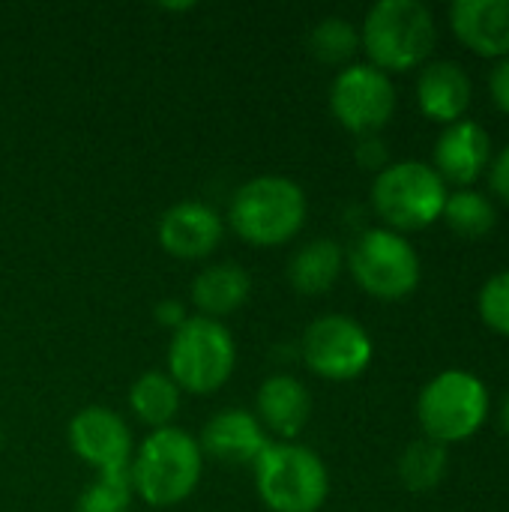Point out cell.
<instances>
[{
  "label": "cell",
  "instance_id": "25",
  "mask_svg": "<svg viewBox=\"0 0 509 512\" xmlns=\"http://www.w3.org/2000/svg\"><path fill=\"white\" fill-rule=\"evenodd\" d=\"M480 315L486 327L509 336V270L492 276L480 291Z\"/></svg>",
  "mask_w": 509,
  "mask_h": 512
},
{
  "label": "cell",
  "instance_id": "3",
  "mask_svg": "<svg viewBox=\"0 0 509 512\" xmlns=\"http://www.w3.org/2000/svg\"><path fill=\"white\" fill-rule=\"evenodd\" d=\"M255 489L267 510L318 512L330 495V474L321 456L300 444H267L255 459Z\"/></svg>",
  "mask_w": 509,
  "mask_h": 512
},
{
  "label": "cell",
  "instance_id": "23",
  "mask_svg": "<svg viewBox=\"0 0 509 512\" xmlns=\"http://www.w3.org/2000/svg\"><path fill=\"white\" fill-rule=\"evenodd\" d=\"M357 48H360L357 27L348 18H339V15H330V18L318 21L312 36H309V51L327 66L348 63L357 54Z\"/></svg>",
  "mask_w": 509,
  "mask_h": 512
},
{
  "label": "cell",
  "instance_id": "7",
  "mask_svg": "<svg viewBox=\"0 0 509 512\" xmlns=\"http://www.w3.org/2000/svg\"><path fill=\"white\" fill-rule=\"evenodd\" d=\"M417 417L429 441L459 444L480 432L489 417V390L486 384L462 369L435 375L417 402Z\"/></svg>",
  "mask_w": 509,
  "mask_h": 512
},
{
  "label": "cell",
  "instance_id": "10",
  "mask_svg": "<svg viewBox=\"0 0 509 512\" xmlns=\"http://www.w3.org/2000/svg\"><path fill=\"white\" fill-rule=\"evenodd\" d=\"M369 333L345 315H324L312 321L303 333L306 366L327 381H354L372 363Z\"/></svg>",
  "mask_w": 509,
  "mask_h": 512
},
{
  "label": "cell",
  "instance_id": "26",
  "mask_svg": "<svg viewBox=\"0 0 509 512\" xmlns=\"http://www.w3.org/2000/svg\"><path fill=\"white\" fill-rule=\"evenodd\" d=\"M387 159H390L387 144H384L378 135H363V138H360V144H357V162H360L363 168L381 174V171L387 168Z\"/></svg>",
  "mask_w": 509,
  "mask_h": 512
},
{
  "label": "cell",
  "instance_id": "9",
  "mask_svg": "<svg viewBox=\"0 0 509 512\" xmlns=\"http://www.w3.org/2000/svg\"><path fill=\"white\" fill-rule=\"evenodd\" d=\"M333 117L354 135H378L396 111V87L387 72L372 63L342 69L330 87Z\"/></svg>",
  "mask_w": 509,
  "mask_h": 512
},
{
  "label": "cell",
  "instance_id": "30",
  "mask_svg": "<svg viewBox=\"0 0 509 512\" xmlns=\"http://www.w3.org/2000/svg\"><path fill=\"white\" fill-rule=\"evenodd\" d=\"M501 423H504V432L509 435V396L504 399V408H501Z\"/></svg>",
  "mask_w": 509,
  "mask_h": 512
},
{
  "label": "cell",
  "instance_id": "27",
  "mask_svg": "<svg viewBox=\"0 0 509 512\" xmlns=\"http://www.w3.org/2000/svg\"><path fill=\"white\" fill-rule=\"evenodd\" d=\"M489 186L501 201L509 204V144L489 162Z\"/></svg>",
  "mask_w": 509,
  "mask_h": 512
},
{
  "label": "cell",
  "instance_id": "2",
  "mask_svg": "<svg viewBox=\"0 0 509 512\" xmlns=\"http://www.w3.org/2000/svg\"><path fill=\"white\" fill-rule=\"evenodd\" d=\"M435 18L420 0H381L366 12L360 45L381 72L417 69L435 48Z\"/></svg>",
  "mask_w": 509,
  "mask_h": 512
},
{
  "label": "cell",
  "instance_id": "17",
  "mask_svg": "<svg viewBox=\"0 0 509 512\" xmlns=\"http://www.w3.org/2000/svg\"><path fill=\"white\" fill-rule=\"evenodd\" d=\"M258 417L279 438H297L312 417V396L297 378L273 375L258 390Z\"/></svg>",
  "mask_w": 509,
  "mask_h": 512
},
{
  "label": "cell",
  "instance_id": "6",
  "mask_svg": "<svg viewBox=\"0 0 509 512\" xmlns=\"http://www.w3.org/2000/svg\"><path fill=\"white\" fill-rule=\"evenodd\" d=\"M234 363H237V348L222 321L195 315L171 336L168 369H171V381L180 390L198 396L216 393L231 378Z\"/></svg>",
  "mask_w": 509,
  "mask_h": 512
},
{
  "label": "cell",
  "instance_id": "24",
  "mask_svg": "<svg viewBox=\"0 0 509 512\" xmlns=\"http://www.w3.org/2000/svg\"><path fill=\"white\" fill-rule=\"evenodd\" d=\"M132 480L129 471H117V474H99L81 495L75 512H129L132 507Z\"/></svg>",
  "mask_w": 509,
  "mask_h": 512
},
{
  "label": "cell",
  "instance_id": "22",
  "mask_svg": "<svg viewBox=\"0 0 509 512\" xmlns=\"http://www.w3.org/2000/svg\"><path fill=\"white\" fill-rule=\"evenodd\" d=\"M447 474V450L438 441H414L399 459V477L411 492L435 489Z\"/></svg>",
  "mask_w": 509,
  "mask_h": 512
},
{
  "label": "cell",
  "instance_id": "28",
  "mask_svg": "<svg viewBox=\"0 0 509 512\" xmlns=\"http://www.w3.org/2000/svg\"><path fill=\"white\" fill-rule=\"evenodd\" d=\"M489 93H492V102L509 114V54L492 69L489 75Z\"/></svg>",
  "mask_w": 509,
  "mask_h": 512
},
{
  "label": "cell",
  "instance_id": "29",
  "mask_svg": "<svg viewBox=\"0 0 509 512\" xmlns=\"http://www.w3.org/2000/svg\"><path fill=\"white\" fill-rule=\"evenodd\" d=\"M156 321H159L162 327H174V330H180V327L189 321V315H186V309H183V303H180V300H162V303L156 306Z\"/></svg>",
  "mask_w": 509,
  "mask_h": 512
},
{
  "label": "cell",
  "instance_id": "5",
  "mask_svg": "<svg viewBox=\"0 0 509 512\" xmlns=\"http://www.w3.org/2000/svg\"><path fill=\"white\" fill-rule=\"evenodd\" d=\"M447 183L426 162L387 165L372 183V207L390 231H420L444 216Z\"/></svg>",
  "mask_w": 509,
  "mask_h": 512
},
{
  "label": "cell",
  "instance_id": "8",
  "mask_svg": "<svg viewBox=\"0 0 509 512\" xmlns=\"http://www.w3.org/2000/svg\"><path fill=\"white\" fill-rule=\"evenodd\" d=\"M348 264L357 285L378 300H402L420 285L417 249L390 228H372L360 234Z\"/></svg>",
  "mask_w": 509,
  "mask_h": 512
},
{
  "label": "cell",
  "instance_id": "20",
  "mask_svg": "<svg viewBox=\"0 0 509 512\" xmlns=\"http://www.w3.org/2000/svg\"><path fill=\"white\" fill-rule=\"evenodd\" d=\"M129 408L144 426L165 429L180 411V387L165 372H144L129 390Z\"/></svg>",
  "mask_w": 509,
  "mask_h": 512
},
{
  "label": "cell",
  "instance_id": "18",
  "mask_svg": "<svg viewBox=\"0 0 509 512\" xmlns=\"http://www.w3.org/2000/svg\"><path fill=\"white\" fill-rule=\"evenodd\" d=\"M252 291V279L237 264H213L201 270L192 282V303L201 312V318H225L234 315Z\"/></svg>",
  "mask_w": 509,
  "mask_h": 512
},
{
  "label": "cell",
  "instance_id": "16",
  "mask_svg": "<svg viewBox=\"0 0 509 512\" xmlns=\"http://www.w3.org/2000/svg\"><path fill=\"white\" fill-rule=\"evenodd\" d=\"M267 435L258 417H252L249 411H222L216 414L204 432H201V453L228 462V465H255V459L264 453L267 447Z\"/></svg>",
  "mask_w": 509,
  "mask_h": 512
},
{
  "label": "cell",
  "instance_id": "11",
  "mask_svg": "<svg viewBox=\"0 0 509 512\" xmlns=\"http://www.w3.org/2000/svg\"><path fill=\"white\" fill-rule=\"evenodd\" d=\"M69 447L72 453L96 468L99 474L129 471L132 465V435L120 414L102 405H90L78 411L69 423Z\"/></svg>",
  "mask_w": 509,
  "mask_h": 512
},
{
  "label": "cell",
  "instance_id": "12",
  "mask_svg": "<svg viewBox=\"0 0 509 512\" xmlns=\"http://www.w3.org/2000/svg\"><path fill=\"white\" fill-rule=\"evenodd\" d=\"M222 240V219L201 201H180L162 213L159 246L183 261L207 258Z\"/></svg>",
  "mask_w": 509,
  "mask_h": 512
},
{
  "label": "cell",
  "instance_id": "13",
  "mask_svg": "<svg viewBox=\"0 0 509 512\" xmlns=\"http://www.w3.org/2000/svg\"><path fill=\"white\" fill-rule=\"evenodd\" d=\"M492 162V138L474 120L444 126L435 144V171L444 183L471 186Z\"/></svg>",
  "mask_w": 509,
  "mask_h": 512
},
{
  "label": "cell",
  "instance_id": "21",
  "mask_svg": "<svg viewBox=\"0 0 509 512\" xmlns=\"http://www.w3.org/2000/svg\"><path fill=\"white\" fill-rule=\"evenodd\" d=\"M450 231L465 237V240H483L486 234L495 231L498 225V210L495 204L483 195V192H474V189H459L453 195H447V204H444V216Z\"/></svg>",
  "mask_w": 509,
  "mask_h": 512
},
{
  "label": "cell",
  "instance_id": "4",
  "mask_svg": "<svg viewBox=\"0 0 509 512\" xmlns=\"http://www.w3.org/2000/svg\"><path fill=\"white\" fill-rule=\"evenodd\" d=\"M231 228L252 246H282L306 222V192L288 177H255L237 189Z\"/></svg>",
  "mask_w": 509,
  "mask_h": 512
},
{
  "label": "cell",
  "instance_id": "15",
  "mask_svg": "<svg viewBox=\"0 0 509 512\" xmlns=\"http://www.w3.org/2000/svg\"><path fill=\"white\" fill-rule=\"evenodd\" d=\"M471 99H474V87L465 66L453 60H438L423 66L417 78V105L429 120L444 126L459 123L465 120Z\"/></svg>",
  "mask_w": 509,
  "mask_h": 512
},
{
  "label": "cell",
  "instance_id": "19",
  "mask_svg": "<svg viewBox=\"0 0 509 512\" xmlns=\"http://www.w3.org/2000/svg\"><path fill=\"white\" fill-rule=\"evenodd\" d=\"M342 267H345V255H342L339 243L330 237H318V240L306 243L303 249H297V255L288 264V279L297 294L318 297L336 285Z\"/></svg>",
  "mask_w": 509,
  "mask_h": 512
},
{
  "label": "cell",
  "instance_id": "14",
  "mask_svg": "<svg viewBox=\"0 0 509 512\" xmlns=\"http://www.w3.org/2000/svg\"><path fill=\"white\" fill-rule=\"evenodd\" d=\"M456 39L480 57L509 54V0H456L450 6Z\"/></svg>",
  "mask_w": 509,
  "mask_h": 512
},
{
  "label": "cell",
  "instance_id": "31",
  "mask_svg": "<svg viewBox=\"0 0 509 512\" xmlns=\"http://www.w3.org/2000/svg\"><path fill=\"white\" fill-rule=\"evenodd\" d=\"M0 447H3V429H0Z\"/></svg>",
  "mask_w": 509,
  "mask_h": 512
},
{
  "label": "cell",
  "instance_id": "1",
  "mask_svg": "<svg viewBox=\"0 0 509 512\" xmlns=\"http://www.w3.org/2000/svg\"><path fill=\"white\" fill-rule=\"evenodd\" d=\"M201 468L204 453L198 441L177 426H165L147 435V441L138 447L129 465V480L141 501L162 510L186 501L195 492Z\"/></svg>",
  "mask_w": 509,
  "mask_h": 512
}]
</instances>
